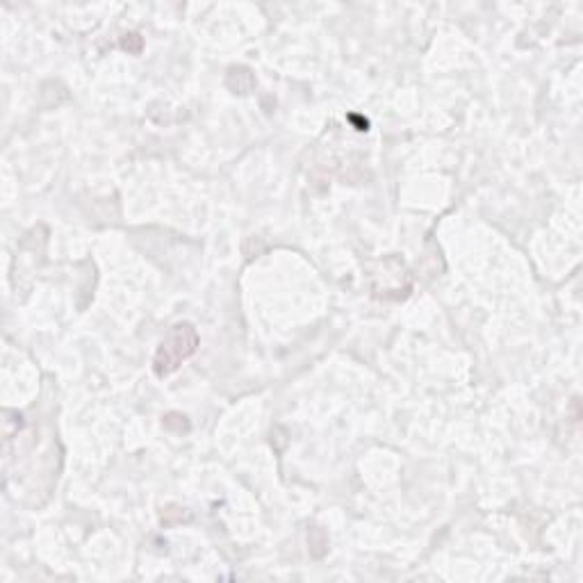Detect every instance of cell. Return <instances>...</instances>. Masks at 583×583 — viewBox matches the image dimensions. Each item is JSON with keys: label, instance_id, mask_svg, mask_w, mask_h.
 <instances>
[{"label": "cell", "instance_id": "cell-1", "mask_svg": "<svg viewBox=\"0 0 583 583\" xmlns=\"http://www.w3.org/2000/svg\"><path fill=\"white\" fill-rule=\"evenodd\" d=\"M199 346L197 329L191 324H176L163 340L158 354L153 358V369L158 376L174 374Z\"/></svg>", "mask_w": 583, "mask_h": 583}]
</instances>
